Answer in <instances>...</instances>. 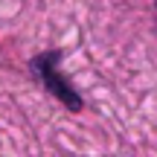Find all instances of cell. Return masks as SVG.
<instances>
[{
	"label": "cell",
	"mask_w": 157,
	"mask_h": 157,
	"mask_svg": "<svg viewBox=\"0 0 157 157\" xmlns=\"http://www.w3.org/2000/svg\"><path fill=\"white\" fill-rule=\"evenodd\" d=\"M58 58H61V52H58V50L44 52V56H38L32 61V70L38 73L41 82H44V87H50L52 96H58L70 111H78V108H82V96L70 87V82L64 76H58V70H56V61H58Z\"/></svg>",
	"instance_id": "6da1fadb"
}]
</instances>
